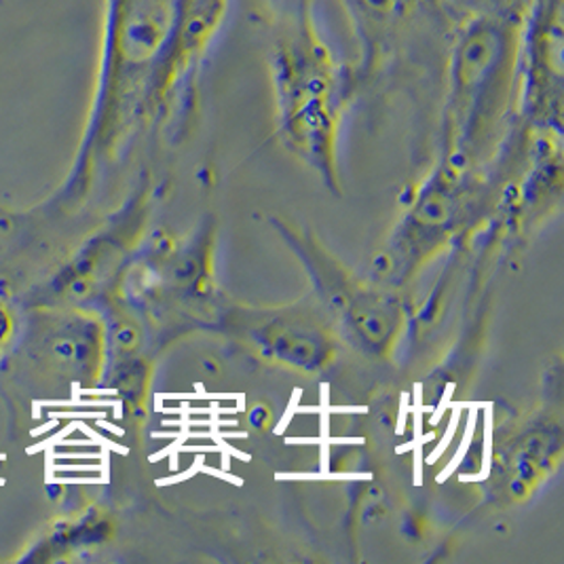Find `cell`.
Masks as SVG:
<instances>
[{"label":"cell","mask_w":564,"mask_h":564,"mask_svg":"<svg viewBox=\"0 0 564 564\" xmlns=\"http://www.w3.org/2000/svg\"><path fill=\"white\" fill-rule=\"evenodd\" d=\"M269 66L285 135L313 154L333 149L349 68L317 20V0H269Z\"/></svg>","instance_id":"cell-1"},{"label":"cell","mask_w":564,"mask_h":564,"mask_svg":"<svg viewBox=\"0 0 564 564\" xmlns=\"http://www.w3.org/2000/svg\"><path fill=\"white\" fill-rule=\"evenodd\" d=\"M204 368H206V372H209V375H220V364L214 358L204 359Z\"/></svg>","instance_id":"cell-6"},{"label":"cell","mask_w":564,"mask_h":564,"mask_svg":"<svg viewBox=\"0 0 564 564\" xmlns=\"http://www.w3.org/2000/svg\"><path fill=\"white\" fill-rule=\"evenodd\" d=\"M368 64L381 59L398 41L412 0H340Z\"/></svg>","instance_id":"cell-3"},{"label":"cell","mask_w":564,"mask_h":564,"mask_svg":"<svg viewBox=\"0 0 564 564\" xmlns=\"http://www.w3.org/2000/svg\"><path fill=\"white\" fill-rule=\"evenodd\" d=\"M271 419H273V414L271 411L264 406V404H258L250 412V421H252V425L257 427V430H267L269 427V423H271Z\"/></svg>","instance_id":"cell-5"},{"label":"cell","mask_w":564,"mask_h":564,"mask_svg":"<svg viewBox=\"0 0 564 564\" xmlns=\"http://www.w3.org/2000/svg\"><path fill=\"white\" fill-rule=\"evenodd\" d=\"M258 347L267 358L278 359L301 370H319L333 361L330 338L313 326L273 322L258 334Z\"/></svg>","instance_id":"cell-4"},{"label":"cell","mask_w":564,"mask_h":564,"mask_svg":"<svg viewBox=\"0 0 564 564\" xmlns=\"http://www.w3.org/2000/svg\"><path fill=\"white\" fill-rule=\"evenodd\" d=\"M229 9L231 0H174L167 39L151 85L154 104L165 100L199 68L223 34Z\"/></svg>","instance_id":"cell-2"}]
</instances>
